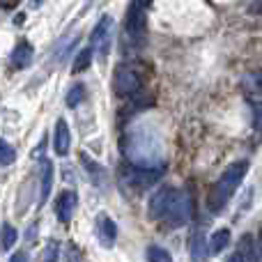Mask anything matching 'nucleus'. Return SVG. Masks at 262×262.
<instances>
[{
    "label": "nucleus",
    "mask_w": 262,
    "mask_h": 262,
    "mask_svg": "<svg viewBox=\"0 0 262 262\" xmlns=\"http://www.w3.org/2000/svg\"><path fill=\"white\" fill-rule=\"evenodd\" d=\"M95 226H97V237H99L101 246L111 249L115 244V239H118V226H115V221L108 214H99Z\"/></svg>",
    "instance_id": "8"
},
{
    "label": "nucleus",
    "mask_w": 262,
    "mask_h": 262,
    "mask_svg": "<svg viewBox=\"0 0 262 262\" xmlns=\"http://www.w3.org/2000/svg\"><path fill=\"white\" fill-rule=\"evenodd\" d=\"M239 251L244 253L246 262H260V258H262V249H260V246H255V242H253V237H251V235L242 237Z\"/></svg>",
    "instance_id": "15"
},
{
    "label": "nucleus",
    "mask_w": 262,
    "mask_h": 262,
    "mask_svg": "<svg viewBox=\"0 0 262 262\" xmlns=\"http://www.w3.org/2000/svg\"><path fill=\"white\" fill-rule=\"evenodd\" d=\"M95 46H85V49L81 51V53L74 58V62H72V72L74 74H81V72H85L88 67H90V62H92V58H95Z\"/></svg>",
    "instance_id": "16"
},
{
    "label": "nucleus",
    "mask_w": 262,
    "mask_h": 262,
    "mask_svg": "<svg viewBox=\"0 0 262 262\" xmlns=\"http://www.w3.org/2000/svg\"><path fill=\"white\" fill-rule=\"evenodd\" d=\"M111 39H113V18L101 16L99 23L95 26V30H92V37H90V46H95V49L99 51L101 60H106V55H108Z\"/></svg>",
    "instance_id": "6"
},
{
    "label": "nucleus",
    "mask_w": 262,
    "mask_h": 262,
    "mask_svg": "<svg viewBox=\"0 0 262 262\" xmlns=\"http://www.w3.org/2000/svg\"><path fill=\"white\" fill-rule=\"evenodd\" d=\"M0 157H3L0 163H3V166H9V163L16 159V149H14L7 140H3V143H0Z\"/></svg>",
    "instance_id": "22"
},
{
    "label": "nucleus",
    "mask_w": 262,
    "mask_h": 262,
    "mask_svg": "<svg viewBox=\"0 0 262 262\" xmlns=\"http://www.w3.org/2000/svg\"><path fill=\"white\" fill-rule=\"evenodd\" d=\"M140 85H143V81H140L138 72H136L134 67H129V64H120L118 69H115L113 74V90L118 97H134L136 92L140 90Z\"/></svg>",
    "instance_id": "4"
},
{
    "label": "nucleus",
    "mask_w": 262,
    "mask_h": 262,
    "mask_svg": "<svg viewBox=\"0 0 262 262\" xmlns=\"http://www.w3.org/2000/svg\"><path fill=\"white\" fill-rule=\"evenodd\" d=\"M246 172H249V161H235L221 172V177H219L216 184L212 186L209 198H207V205L214 214H219L230 203V198L237 193V189H239L242 182H244Z\"/></svg>",
    "instance_id": "1"
},
{
    "label": "nucleus",
    "mask_w": 262,
    "mask_h": 262,
    "mask_svg": "<svg viewBox=\"0 0 262 262\" xmlns=\"http://www.w3.org/2000/svg\"><path fill=\"white\" fill-rule=\"evenodd\" d=\"M55 260H58V242H49L39 262H55Z\"/></svg>",
    "instance_id": "23"
},
{
    "label": "nucleus",
    "mask_w": 262,
    "mask_h": 262,
    "mask_svg": "<svg viewBox=\"0 0 262 262\" xmlns=\"http://www.w3.org/2000/svg\"><path fill=\"white\" fill-rule=\"evenodd\" d=\"M145 7L147 5L143 0H131L127 16H124V41L131 44H140L145 37V26H147V16H145Z\"/></svg>",
    "instance_id": "2"
},
{
    "label": "nucleus",
    "mask_w": 262,
    "mask_h": 262,
    "mask_svg": "<svg viewBox=\"0 0 262 262\" xmlns=\"http://www.w3.org/2000/svg\"><path fill=\"white\" fill-rule=\"evenodd\" d=\"M14 3H16V0H0V5H3V7H12Z\"/></svg>",
    "instance_id": "27"
},
{
    "label": "nucleus",
    "mask_w": 262,
    "mask_h": 262,
    "mask_svg": "<svg viewBox=\"0 0 262 262\" xmlns=\"http://www.w3.org/2000/svg\"><path fill=\"white\" fill-rule=\"evenodd\" d=\"M53 175H55V168L53 161L44 159L41 161V193H39V205H44L51 195V189H53Z\"/></svg>",
    "instance_id": "13"
},
{
    "label": "nucleus",
    "mask_w": 262,
    "mask_h": 262,
    "mask_svg": "<svg viewBox=\"0 0 262 262\" xmlns=\"http://www.w3.org/2000/svg\"><path fill=\"white\" fill-rule=\"evenodd\" d=\"M255 88H258V90H262V72L258 74V76H255V83H253Z\"/></svg>",
    "instance_id": "26"
},
{
    "label": "nucleus",
    "mask_w": 262,
    "mask_h": 262,
    "mask_svg": "<svg viewBox=\"0 0 262 262\" xmlns=\"http://www.w3.org/2000/svg\"><path fill=\"white\" fill-rule=\"evenodd\" d=\"M41 3H44V0H30V7H39Z\"/></svg>",
    "instance_id": "28"
},
{
    "label": "nucleus",
    "mask_w": 262,
    "mask_h": 262,
    "mask_svg": "<svg viewBox=\"0 0 262 262\" xmlns=\"http://www.w3.org/2000/svg\"><path fill=\"white\" fill-rule=\"evenodd\" d=\"M18 239V232L14 226H9V223H3V251H9L14 244H16Z\"/></svg>",
    "instance_id": "19"
},
{
    "label": "nucleus",
    "mask_w": 262,
    "mask_h": 262,
    "mask_svg": "<svg viewBox=\"0 0 262 262\" xmlns=\"http://www.w3.org/2000/svg\"><path fill=\"white\" fill-rule=\"evenodd\" d=\"M147 262H172V255L161 246H149L147 249Z\"/></svg>",
    "instance_id": "20"
},
{
    "label": "nucleus",
    "mask_w": 262,
    "mask_h": 262,
    "mask_svg": "<svg viewBox=\"0 0 262 262\" xmlns=\"http://www.w3.org/2000/svg\"><path fill=\"white\" fill-rule=\"evenodd\" d=\"M189 253H191V262H205L207 255L212 253L209 244H207V237H205V230H195L193 235H191Z\"/></svg>",
    "instance_id": "10"
},
{
    "label": "nucleus",
    "mask_w": 262,
    "mask_h": 262,
    "mask_svg": "<svg viewBox=\"0 0 262 262\" xmlns=\"http://www.w3.org/2000/svg\"><path fill=\"white\" fill-rule=\"evenodd\" d=\"M228 244H230V230H228V228H219V230L209 237V251H212V255L223 253V251L228 249Z\"/></svg>",
    "instance_id": "14"
},
{
    "label": "nucleus",
    "mask_w": 262,
    "mask_h": 262,
    "mask_svg": "<svg viewBox=\"0 0 262 262\" xmlns=\"http://www.w3.org/2000/svg\"><path fill=\"white\" fill-rule=\"evenodd\" d=\"M85 85L83 83H74L72 88H69L67 92V99H64V104H67V108H76L81 101H85Z\"/></svg>",
    "instance_id": "17"
},
{
    "label": "nucleus",
    "mask_w": 262,
    "mask_h": 262,
    "mask_svg": "<svg viewBox=\"0 0 262 262\" xmlns=\"http://www.w3.org/2000/svg\"><path fill=\"white\" fill-rule=\"evenodd\" d=\"M53 147L58 157H67L69 147H72V131H69L64 120H58L55 124V134H53Z\"/></svg>",
    "instance_id": "11"
},
{
    "label": "nucleus",
    "mask_w": 262,
    "mask_h": 262,
    "mask_svg": "<svg viewBox=\"0 0 262 262\" xmlns=\"http://www.w3.org/2000/svg\"><path fill=\"white\" fill-rule=\"evenodd\" d=\"M81 163L85 166V170L92 175V180H95V184H101V177H104V168L99 166L97 161H92L88 154H81Z\"/></svg>",
    "instance_id": "18"
},
{
    "label": "nucleus",
    "mask_w": 262,
    "mask_h": 262,
    "mask_svg": "<svg viewBox=\"0 0 262 262\" xmlns=\"http://www.w3.org/2000/svg\"><path fill=\"white\" fill-rule=\"evenodd\" d=\"M175 195H177V189H172L168 184H163L161 189L154 191L152 198H149V219L166 221L172 209V203H175Z\"/></svg>",
    "instance_id": "5"
},
{
    "label": "nucleus",
    "mask_w": 262,
    "mask_h": 262,
    "mask_svg": "<svg viewBox=\"0 0 262 262\" xmlns=\"http://www.w3.org/2000/svg\"><path fill=\"white\" fill-rule=\"evenodd\" d=\"M251 113H253V131L260 140L262 138V101H253L251 104Z\"/></svg>",
    "instance_id": "21"
},
{
    "label": "nucleus",
    "mask_w": 262,
    "mask_h": 262,
    "mask_svg": "<svg viewBox=\"0 0 262 262\" xmlns=\"http://www.w3.org/2000/svg\"><path fill=\"white\" fill-rule=\"evenodd\" d=\"M157 177H159L157 168H134V170H129L127 182H131L138 191H143V189H147L152 182H157Z\"/></svg>",
    "instance_id": "12"
},
{
    "label": "nucleus",
    "mask_w": 262,
    "mask_h": 262,
    "mask_svg": "<svg viewBox=\"0 0 262 262\" xmlns=\"http://www.w3.org/2000/svg\"><path fill=\"white\" fill-rule=\"evenodd\" d=\"M9 262H28V253H26V251H16Z\"/></svg>",
    "instance_id": "24"
},
{
    "label": "nucleus",
    "mask_w": 262,
    "mask_h": 262,
    "mask_svg": "<svg viewBox=\"0 0 262 262\" xmlns=\"http://www.w3.org/2000/svg\"><path fill=\"white\" fill-rule=\"evenodd\" d=\"M76 209V193L74 191H62L55 200V214H58L60 223H69Z\"/></svg>",
    "instance_id": "9"
},
{
    "label": "nucleus",
    "mask_w": 262,
    "mask_h": 262,
    "mask_svg": "<svg viewBox=\"0 0 262 262\" xmlns=\"http://www.w3.org/2000/svg\"><path fill=\"white\" fill-rule=\"evenodd\" d=\"M191 219H193V193L189 189H182L177 191L175 203H172V209L168 214L166 223H170L172 228H180V226H186Z\"/></svg>",
    "instance_id": "3"
},
{
    "label": "nucleus",
    "mask_w": 262,
    "mask_h": 262,
    "mask_svg": "<svg viewBox=\"0 0 262 262\" xmlns=\"http://www.w3.org/2000/svg\"><path fill=\"white\" fill-rule=\"evenodd\" d=\"M228 262H246V258H244V253H242V251L237 249L235 253H232L230 258H228Z\"/></svg>",
    "instance_id": "25"
},
{
    "label": "nucleus",
    "mask_w": 262,
    "mask_h": 262,
    "mask_svg": "<svg viewBox=\"0 0 262 262\" xmlns=\"http://www.w3.org/2000/svg\"><path fill=\"white\" fill-rule=\"evenodd\" d=\"M32 58H35V46H32L28 39H18L16 46L12 49L9 62H12L14 69H26L32 64Z\"/></svg>",
    "instance_id": "7"
}]
</instances>
